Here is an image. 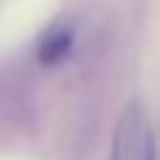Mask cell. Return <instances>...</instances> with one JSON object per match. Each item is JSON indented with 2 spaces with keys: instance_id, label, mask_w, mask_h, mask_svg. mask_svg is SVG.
I'll return each instance as SVG.
<instances>
[{
  "instance_id": "6da1fadb",
  "label": "cell",
  "mask_w": 160,
  "mask_h": 160,
  "mask_svg": "<svg viewBox=\"0 0 160 160\" xmlns=\"http://www.w3.org/2000/svg\"><path fill=\"white\" fill-rule=\"evenodd\" d=\"M110 160H158L152 124L141 104H129L115 127Z\"/></svg>"
},
{
  "instance_id": "7a4b0ae2",
  "label": "cell",
  "mask_w": 160,
  "mask_h": 160,
  "mask_svg": "<svg viewBox=\"0 0 160 160\" xmlns=\"http://www.w3.org/2000/svg\"><path fill=\"white\" fill-rule=\"evenodd\" d=\"M73 51V31L68 25H56L51 28L42 39H39V48H37V56L42 65L53 68V65H62Z\"/></svg>"
}]
</instances>
